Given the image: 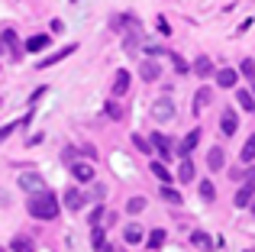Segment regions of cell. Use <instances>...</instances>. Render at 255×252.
I'll list each match as a JSON object with an SVG mask.
<instances>
[{
    "instance_id": "7",
    "label": "cell",
    "mask_w": 255,
    "mask_h": 252,
    "mask_svg": "<svg viewBox=\"0 0 255 252\" xmlns=\"http://www.w3.org/2000/svg\"><path fill=\"white\" fill-rule=\"evenodd\" d=\"M149 145H155V152H158V158H162V162H168V158L174 155L171 145H168V139H165L162 132H152V142H149Z\"/></svg>"
},
{
    "instance_id": "13",
    "label": "cell",
    "mask_w": 255,
    "mask_h": 252,
    "mask_svg": "<svg viewBox=\"0 0 255 252\" xmlns=\"http://www.w3.org/2000/svg\"><path fill=\"white\" fill-rule=\"evenodd\" d=\"M65 207H68V210H84V194L75 191V188H68V191H65Z\"/></svg>"
},
{
    "instance_id": "5",
    "label": "cell",
    "mask_w": 255,
    "mask_h": 252,
    "mask_svg": "<svg viewBox=\"0 0 255 252\" xmlns=\"http://www.w3.org/2000/svg\"><path fill=\"white\" fill-rule=\"evenodd\" d=\"M252 197H255V181H252V178H246V184L236 191V201H233V204H236V207H249Z\"/></svg>"
},
{
    "instance_id": "3",
    "label": "cell",
    "mask_w": 255,
    "mask_h": 252,
    "mask_svg": "<svg viewBox=\"0 0 255 252\" xmlns=\"http://www.w3.org/2000/svg\"><path fill=\"white\" fill-rule=\"evenodd\" d=\"M19 188H23L26 194H39V191H49V184H45V178H42V175L29 171V175L19 178Z\"/></svg>"
},
{
    "instance_id": "30",
    "label": "cell",
    "mask_w": 255,
    "mask_h": 252,
    "mask_svg": "<svg viewBox=\"0 0 255 252\" xmlns=\"http://www.w3.org/2000/svg\"><path fill=\"white\" fill-rule=\"evenodd\" d=\"M107 114H110V117H113V120H126V110H123V107H120V104H117V101H107Z\"/></svg>"
},
{
    "instance_id": "18",
    "label": "cell",
    "mask_w": 255,
    "mask_h": 252,
    "mask_svg": "<svg viewBox=\"0 0 255 252\" xmlns=\"http://www.w3.org/2000/svg\"><path fill=\"white\" fill-rule=\"evenodd\" d=\"M194 75H197V78H210L213 75V62L207 55H200L197 62H194Z\"/></svg>"
},
{
    "instance_id": "25",
    "label": "cell",
    "mask_w": 255,
    "mask_h": 252,
    "mask_svg": "<svg viewBox=\"0 0 255 252\" xmlns=\"http://www.w3.org/2000/svg\"><path fill=\"white\" fill-rule=\"evenodd\" d=\"M158 194H162V201H168V204H178V207H181V204H184V201H181V194H178V191H174V188H168V184H165V188L158 191Z\"/></svg>"
},
{
    "instance_id": "8",
    "label": "cell",
    "mask_w": 255,
    "mask_h": 252,
    "mask_svg": "<svg viewBox=\"0 0 255 252\" xmlns=\"http://www.w3.org/2000/svg\"><path fill=\"white\" fill-rule=\"evenodd\" d=\"M213 78H217V84H220V88H236L239 71H233V68H220V71H213Z\"/></svg>"
},
{
    "instance_id": "29",
    "label": "cell",
    "mask_w": 255,
    "mask_h": 252,
    "mask_svg": "<svg viewBox=\"0 0 255 252\" xmlns=\"http://www.w3.org/2000/svg\"><path fill=\"white\" fill-rule=\"evenodd\" d=\"M239 75H246L249 81H255V58H243V65H239Z\"/></svg>"
},
{
    "instance_id": "24",
    "label": "cell",
    "mask_w": 255,
    "mask_h": 252,
    "mask_svg": "<svg viewBox=\"0 0 255 252\" xmlns=\"http://www.w3.org/2000/svg\"><path fill=\"white\" fill-rule=\"evenodd\" d=\"M197 194H200V201H207V204H210V201H213V197H217V188H213V184H210V181H200V188H197Z\"/></svg>"
},
{
    "instance_id": "15",
    "label": "cell",
    "mask_w": 255,
    "mask_h": 252,
    "mask_svg": "<svg viewBox=\"0 0 255 252\" xmlns=\"http://www.w3.org/2000/svg\"><path fill=\"white\" fill-rule=\"evenodd\" d=\"M178 181H194V162L187 155H181V162H178Z\"/></svg>"
},
{
    "instance_id": "43",
    "label": "cell",
    "mask_w": 255,
    "mask_h": 252,
    "mask_svg": "<svg viewBox=\"0 0 255 252\" xmlns=\"http://www.w3.org/2000/svg\"><path fill=\"white\" fill-rule=\"evenodd\" d=\"M0 252H3V249H0Z\"/></svg>"
},
{
    "instance_id": "12",
    "label": "cell",
    "mask_w": 255,
    "mask_h": 252,
    "mask_svg": "<svg viewBox=\"0 0 255 252\" xmlns=\"http://www.w3.org/2000/svg\"><path fill=\"white\" fill-rule=\"evenodd\" d=\"M207 165H210V171H220L226 165V155H223V149H220V145H213V149L207 152Z\"/></svg>"
},
{
    "instance_id": "38",
    "label": "cell",
    "mask_w": 255,
    "mask_h": 252,
    "mask_svg": "<svg viewBox=\"0 0 255 252\" xmlns=\"http://www.w3.org/2000/svg\"><path fill=\"white\" fill-rule=\"evenodd\" d=\"M158 32H165V36H168V32H171V26H168V23H165V19H162V16H158Z\"/></svg>"
},
{
    "instance_id": "6",
    "label": "cell",
    "mask_w": 255,
    "mask_h": 252,
    "mask_svg": "<svg viewBox=\"0 0 255 252\" xmlns=\"http://www.w3.org/2000/svg\"><path fill=\"white\" fill-rule=\"evenodd\" d=\"M236 129H239V117H236V110H223V117H220V132H223V136H233Z\"/></svg>"
},
{
    "instance_id": "17",
    "label": "cell",
    "mask_w": 255,
    "mask_h": 252,
    "mask_svg": "<svg viewBox=\"0 0 255 252\" xmlns=\"http://www.w3.org/2000/svg\"><path fill=\"white\" fill-rule=\"evenodd\" d=\"M78 45H65V49H58L55 55H49V58H42V62H39V68H49V65H55V62H62V58H68L71 52H75Z\"/></svg>"
},
{
    "instance_id": "35",
    "label": "cell",
    "mask_w": 255,
    "mask_h": 252,
    "mask_svg": "<svg viewBox=\"0 0 255 252\" xmlns=\"http://www.w3.org/2000/svg\"><path fill=\"white\" fill-rule=\"evenodd\" d=\"M87 220H91V227H97V223L104 220V207H94V210H91V217H87Z\"/></svg>"
},
{
    "instance_id": "16",
    "label": "cell",
    "mask_w": 255,
    "mask_h": 252,
    "mask_svg": "<svg viewBox=\"0 0 255 252\" xmlns=\"http://www.w3.org/2000/svg\"><path fill=\"white\" fill-rule=\"evenodd\" d=\"M10 249L13 252H36V243H32L29 236L19 233V236H13V240H10Z\"/></svg>"
},
{
    "instance_id": "36",
    "label": "cell",
    "mask_w": 255,
    "mask_h": 252,
    "mask_svg": "<svg viewBox=\"0 0 255 252\" xmlns=\"http://www.w3.org/2000/svg\"><path fill=\"white\" fill-rule=\"evenodd\" d=\"M23 123H29V117H26V120H23ZM16 126H19V123H6V126H3V129H0V142H3V139H6V136H10V132H13V129H16Z\"/></svg>"
},
{
    "instance_id": "41",
    "label": "cell",
    "mask_w": 255,
    "mask_h": 252,
    "mask_svg": "<svg viewBox=\"0 0 255 252\" xmlns=\"http://www.w3.org/2000/svg\"><path fill=\"white\" fill-rule=\"evenodd\" d=\"M252 214H255V204H252Z\"/></svg>"
},
{
    "instance_id": "44",
    "label": "cell",
    "mask_w": 255,
    "mask_h": 252,
    "mask_svg": "<svg viewBox=\"0 0 255 252\" xmlns=\"http://www.w3.org/2000/svg\"><path fill=\"white\" fill-rule=\"evenodd\" d=\"M252 84H255V81H252Z\"/></svg>"
},
{
    "instance_id": "40",
    "label": "cell",
    "mask_w": 255,
    "mask_h": 252,
    "mask_svg": "<svg viewBox=\"0 0 255 252\" xmlns=\"http://www.w3.org/2000/svg\"><path fill=\"white\" fill-rule=\"evenodd\" d=\"M104 252H120V249L117 246H104Z\"/></svg>"
},
{
    "instance_id": "23",
    "label": "cell",
    "mask_w": 255,
    "mask_h": 252,
    "mask_svg": "<svg viewBox=\"0 0 255 252\" xmlns=\"http://www.w3.org/2000/svg\"><path fill=\"white\" fill-rule=\"evenodd\" d=\"M0 39H3V45H10V49H13V58H19V55H23V52H19V42H16V32H13V29H6Z\"/></svg>"
},
{
    "instance_id": "22",
    "label": "cell",
    "mask_w": 255,
    "mask_h": 252,
    "mask_svg": "<svg viewBox=\"0 0 255 252\" xmlns=\"http://www.w3.org/2000/svg\"><path fill=\"white\" fill-rule=\"evenodd\" d=\"M191 243H194L197 249H204V252H210V249H213V240H210L207 233H200V230H197V233H191Z\"/></svg>"
},
{
    "instance_id": "4",
    "label": "cell",
    "mask_w": 255,
    "mask_h": 252,
    "mask_svg": "<svg viewBox=\"0 0 255 252\" xmlns=\"http://www.w3.org/2000/svg\"><path fill=\"white\" fill-rule=\"evenodd\" d=\"M71 175H75V181H81V184H91L94 181V165L91 162H71Z\"/></svg>"
},
{
    "instance_id": "31",
    "label": "cell",
    "mask_w": 255,
    "mask_h": 252,
    "mask_svg": "<svg viewBox=\"0 0 255 252\" xmlns=\"http://www.w3.org/2000/svg\"><path fill=\"white\" fill-rule=\"evenodd\" d=\"M236 101H239V107H243V110H255V101H252V94H249V91H239V94H236Z\"/></svg>"
},
{
    "instance_id": "14",
    "label": "cell",
    "mask_w": 255,
    "mask_h": 252,
    "mask_svg": "<svg viewBox=\"0 0 255 252\" xmlns=\"http://www.w3.org/2000/svg\"><path fill=\"white\" fill-rule=\"evenodd\" d=\"M45 45H49V36H45V32H36V36H29V39H26L23 52H42Z\"/></svg>"
},
{
    "instance_id": "2",
    "label": "cell",
    "mask_w": 255,
    "mask_h": 252,
    "mask_svg": "<svg viewBox=\"0 0 255 252\" xmlns=\"http://www.w3.org/2000/svg\"><path fill=\"white\" fill-rule=\"evenodd\" d=\"M149 114H152V120L168 123V120H174V114H178V104H174L171 97H158V101H152Z\"/></svg>"
},
{
    "instance_id": "37",
    "label": "cell",
    "mask_w": 255,
    "mask_h": 252,
    "mask_svg": "<svg viewBox=\"0 0 255 252\" xmlns=\"http://www.w3.org/2000/svg\"><path fill=\"white\" fill-rule=\"evenodd\" d=\"M145 52H149V55H162L165 49H162V45H145Z\"/></svg>"
},
{
    "instance_id": "1",
    "label": "cell",
    "mask_w": 255,
    "mask_h": 252,
    "mask_svg": "<svg viewBox=\"0 0 255 252\" xmlns=\"http://www.w3.org/2000/svg\"><path fill=\"white\" fill-rule=\"evenodd\" d=\"M29 217L36 220H55L58 217V201L52 191H39V194H29V204H26Z\"/></svg>"
},
{
    "instance_id": "32",
    "label": "cell",
    "mask_w": 255,
    "mask_h": 252,
    "mask_svg": "<svg viewBox=\"0 0 255 252\" xmlns=\"http://www.w3.org/2000/svg\"><path fill=\"white\" fill-rule=\"evenodd\" d=\"M132 145H136L139 152H145V155H152V145H149V139H142L139 132H132Z\"/></svg>"
},
{
    "instance_id": "9",
    "label": "cell",
    "mask_w": 255,
    "mask_h": 252,
    "mask_svg": "<svg viewBox=\"0 0 255 252\" xmlns=\"http://www.w3.org/2000/svg\"><path fill=\"white\" fill-rule=\"evenodd\" d=\"M129 84H132L129 71H117V78H113V97H123L129 91Z\"/></svg>"
},
{
    "instance_id": "20",
    "label": "cell",
    "mask_w": 255,
    "mask_h": 252,
    "mask_svg": "<svg viewBox=\"0 0 255 252\" xmlns=\"http://www.w3.org/2000/svg\"><path fill=\"white\" fill-rule=\"evenodd\" d=\"M152 175H155V178H158V181H162V184L174 181V178H171V171L165 168V162H162V158H158V162H152Z\"/></svg>"
},
{
    "instance_id": "33",
    "label": "cell",
    "mask_w": 255,
    "mask_h": 252,
    "mask_svg": "<svg viewBox=\"0 0 255 252\" xmlns=\"http://www.w3.org/2000/svg\"><path fill=\"white\" fill-rule=\"evenodd\" d=\"M91 243H94V249H104V246H107V233H104V230H94Z\"/></svg>"
},
{
    "instance_id": "34",
    "label": "cell",
    "mask_w": 255,
    "mask_h": 252,
    "mask_svg": "<svg viewBox=\"0 0 255 252\" xmlns=\"http://www.w3.org/2000/svg\"><path fill=\"white\" fill-rule=\"evenodd\" d=\"M174 71H178V75H187V71H191V65H187L181 55H174Z\"/></svg>"
},
{
    "instance_id": "39",
    "label": "cell",
    "mask_w": 255,
    "mask_h": 252,
    "mask_svg": "<svg viewBox=\"0 0 255 252\" xmlns=\"http://www.w3.org/2000/svg\"><path fill=\"white\" fill-rule=\"evenodd\" d=\"M6 204H10V194H6V191L0 188V207H6Z\"/></svg>"
},
{
    "instance_id": "11",
    "label": "cell",
    "mask_w": 255,
    "mask_h": 252,
    "mask_svg": "<svg viewBox=\"0 0 255 252\" xmlns=\"http://www.w3.org/2000/svg\"><path fill=\"white\" fill-rule=\"evenodd\" d=\"M213 104V91L210 88H200L197 94H194V114H200L204 107H210Z\"/></svg>"
},
{
    "instance_id": "27",
    "label": "cell",
    "mask_w": 255,
    "mask_h": 252,
    "mask_svg": "<svg viewBox=\"0 0 255 252\" xmlns=\"http://www.w3.org/2000/svg\"><path fill=\"white\" fill-rule=\"evenodd\" d=\"M239 158H243V162H252V158H255V136L246 139V145H243V152H239Z\"/></svg>"
},
{
    "instance_id": "42",
    "label": "cell",
    "mask_w": 255,
    "mask_h": 252,
    "mask_svg": "<svg viewBox=\"0 0 255 252\" xmlns=\"http://www.w3.org/2000/svg\"><path fill=\"white\" fill-rule=\"evenodd\" d=\"M71 3H75V0H71Z\"/></svg>"
},
{
    "instance_id": "28",
    "label": "cell",
    "mask_w": 255,
    "mask_h": 252,
    "mask_svg": "<svg viewBox=\"0 0 255 252\" xmlns=\"http://www.w3.org/2000/svg\"><path fill=\"white\" fill-rule=\"evenodd\" d=\"M162 243H165V230H152L149 240H145V246H149V249H158Z\"/></svg>"
},
{
    "instance_id": "26",
    "label": "cell",
    "mask_w": 255,
    "mask_h": 252,
    "mask_svg": "<svg viewBox=\"0 0 255 252\" xmlns=\"http://www.w3.org/2000/svg\"><path fill=\"white\" fill-rule=\"evenodd\" d=\"M145 210V197H129L126 201V214H142Z\"/></svg>"
},
{
    "instance_id": "10",
    "label": "cell",
    "mask_w": 255,
    "mask_h": 252,
    "mask_svg": "<svg viewBox=\"0 0 255 252\" xmlns=\"http://www.w3.org/2000/svg\"><path fill=\"white\" fill-rule=\"evenodd\" d=\"M197 142H200V129H191V132L184 136V142L178 145V155H191V152L197 149Z\"/></svg>"
},
{
    "instance_id": "19",
    "label": "cell",
    "mask_w": 255,
    "mask_h": 252,
    "mask_svg": "<svg viewBox=\"0 0 255 252\" xmlns=\"http://www.w3.org/2000/svg\"><path fill=\"white\" fill-rule=\"evenodd\" d=\"M139 75H142V81H158V75H162V68H158L155 62H142V68H139Z\"/></svg>"
},
{
    "instance_id": "21",
    "label": "cell",
    "mask_w": 255,
    "mask_h": 252,
    "mask_svg": "<svg viewBox=\"0 0 255 252\" xmlns=\"http://www.w3.org/2000/svg\"><path fill=\"white\" fill-rule=\"evenodd\" d=\"M123 240L129 243V246L132 243H142V227H139V223H129V227L123 230Z\"/></svg>"
}]
</instances>
